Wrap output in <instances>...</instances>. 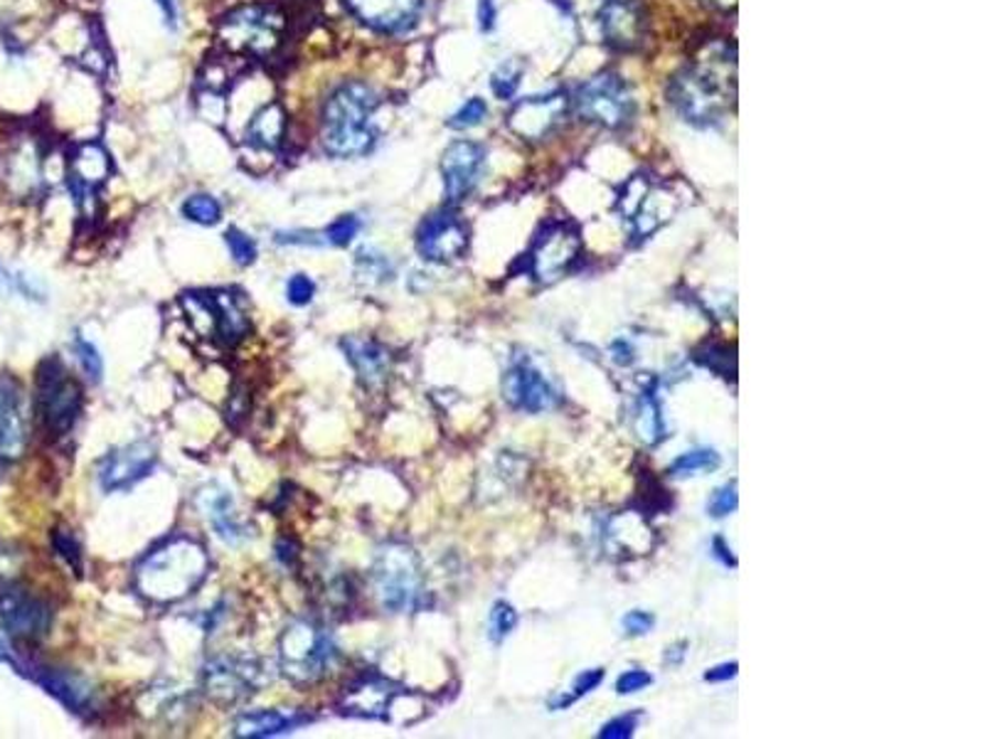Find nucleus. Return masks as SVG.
Wrapping results in <instances>:
<instances>
[{"mask_svg":"<svg viewBox=\"0 0 985 739\" xmlns=\"http://www.w3.org/2000/svg\"><path fill=\"white\" fill-rule=\"evenodd\" d=\"M156 447L151 441H133L111 451L99 467V483L106 493L131 489L156 467Z\"/></svg>","mask_w":985,"mask_h":739,"instance_id":"nucleus-17","label":"nucleus"},{"mask_svg":"<svg viewBox=\"0 0 985 739\" xmlns=\"http://www.w3.org/2000/svg\"><path fill=\"white\" fill-rule=\"evenodd\" d=\"M180 303L193 331L207 341L237 345L251 329L245 303L232 291H193L185 293Z\"/></svg>","mask_w":985,"mask_h":739,"instance_id":"nucleus-7","label":"nucleus"},{"mask_svg":"<svg viewBox=\"0 0 985 739\" xmlns=\"http://www.w3.org/2000/svg\"><path fill=\"white\" fill-rule=\"evenodd\" d=\"M52 547H55V553L65 559L69 567L77 569V575L82 572V550L72 531H67V527H57V531L52 533Z\"/></svg>","mask_w":985,"mask_h":739,"instance_id":"nucleus-37","label":"nucleus"},{"mask_svg":"<svg viewBox=\"0 0 985 739\" xmlns=\"http://www.w3.org/2000/svg\"><path fill=\"white\" fill-rule=\"evenodd\" d=\"M360 23L377 33H405L417 23L421 0H341Z\"/></svg>","mask_w":985,"mask_h":739,"instance_id":"nucleus-21","label":"nucleus"},{"mask_svg":"<svg viewBox=\"0 0 985 739\" xmlns=\"http://www.w3.org/2000/svg\"><path fill=\"white\" fill-rule=\"evenodd\" d=\"M286 126H289V119L279 101L261 104L247 121V143L259 151H277L286 139Z\"/></svg>","mask_w":985,"mask_h":739,"instance_id":"nucleus-27","label":"nucleus"},{"mask_svg":"<svg viewBox=\"0 0 985 739\" xmlns=\"http://www.w3.org/2000/svg\"><path fill=\"white\" fill-rule=\"evenodd\" d=\"M739 508V493H737V481L722 485V489L713 493V499L707 503V513L713 517H727L732 515Z\"/></svg>","mask_w":985,"mask_h":739,"instance_id":"nucleus-40","label":"nucleus"},{"mask_svg":"<svg viewBox=\"0 0 985 739\" xmlns=\"http://www.w3.org/2000/svg\"><path fill=\"white\" fill-rule=\"evenodd\" d=\"M261 685V665L245 656H217L203 671V690L207 698L232 707L247 700Z\"/></svg>","mask_w":985,"mask_h":739,"instance_id":"nucleus-12","label":"nucleus"},{"mask_svg":"<svg viewBox=\"0 0 985 739\" xmlns=\"http://www.w3.org/2000/svg\"><path fill=\"white\" fill-rule=\"evenodd\" d=\"M737 668H739L737 663H722V665H717V668L707 671V673H705V681H707V683H725V681H732L735 675H737Z\"/></svg>","mask_w":985,"mask_h":739,"instance_id":"nucleus-46","label":"nucleus"},{"mask_svg":"<svg viewBox=\"0 0 985 739\" xmlns=\"http://www.w3.org/2000/svg\"><path fill=\"white\" fill-rule=\"evenodd\" d=\"M277 553H279V557L283 559L286 565H293V563H296V557H299V553H296V545L289 543V540H281V543L277 545Z\"/></svg>","mask_w":985,"mask_h":739,"instance_id":"nucleus-51","label":"nucleus"},{"mask_svg":"<svg viewBox=\"0 0 985 739\" xmlns=\"http://www.w3.org/2000/svg\"><path fill=\"white\" fill-rule=\"evenodd\" d=\"M619 213L629 222L633 237L645 239L677 213V197L668 188L643 175H633L619 195Z\"/></svg>","mask_w":985,"mask_h":739,"instance_id":"nucleus-10","label":"nucleus"},{"mask_svg":"<svg viewBox=\"0 0 985 739\" xmlns=\"http://www.w3.org/2000/svg\"><path fill=\"white\" fill-rule=\"evenodd\" d=\"M343 351L365 389H370V393H379V389L387 385L392 357L383 343H377L373 338L365 335H347L343 341Z\"/></svg>","mask_w":985,"mask_h":739,"instance_id":"nucleus-26","label":"nucleus"},{"mask_svg":"<svg viewBox=\"0 0 985 739\" xmlns=\"http://www.w3.org/2000/svg\"><path fill=\"white\" fill-rule=\"evenodd\" d=\"M30 678L40 683L50 695H55V698L62 705H67L72 713L77 715L97 713L99 707L97 690H94V685L89 681H84L82 675L62 668H47V665H33Z\"/></svg>","mask_w":985,"mask_h":739,"instance_id":"nucleus-24","label":"nucleus"},{"mask_svg":"<svg viewBox=\"0 0 985 739\" xmlns=\"http://www.w3.org/2000/svg\"><path fill=\"white\" fill-rule=\"evenodd\" d=\"M156 6L161 8L165 25L171 28V30H175L178 28V3H175V0H156Z\"/></svg>","mask_w":985,"mask_h":739,"instance_id":"nucleus-48","label":"nucleus"},{"mask_svg":"<svg viewBox=\"0 0 985 739\" xmlns=\"http://www.w3.org/2000/svg\"><path fill=\"white\" fill-rule=\"evenodd\" d=\"M225 245L229 249L232 259H235L237 264H242V267H249V264L257 259V242H254L249 235H245V232L237 229V227L227 229Z\"/></svg>","mask_w":985,"mask_h":739,"instance_id":"nucleus-36","label":"nucleus"},{"mask_svg":"<svg viewBox=\"0 0 985 739\" xmlns=\"http://www.w3.org/2000/svg\"><path fill=\"white\" fill-rule=\"evenodd\" d=\"M197 505L200 511H203L205 521L212 525V531H215L225 543H239L249 535V527L245 523V517L239 515L235 495L227 489H222V485L217 483L205 485V489L197 493Z\"/></svg>","mask_w":985,"mask_h":739,"instance_id":"nucleus-25","label":"nucleus"},{"mask_svg":"<svg viewBox=\"0 0 985 739\" xmlns=\"http://www.w3.org/2000/svg\"><path fill=\"white\" fill-rule=\"evenodd\" d=\"M283 10L271 3H247L220 18L217 40L229 55L271 57L286 38Z\"/></svg>","mask_w":985,"mask_h":739,"instance_id":"nucleus-5","label":"nucleus"},{"mask_svg":"<svg viewBox=\"0 0 985 739\" xmlns=\"http://www.w3.org/2000/svg\"><path fill=\"white\" fill-rule=\"evenodd\" d=\"M313 293H315V283L311 277H306V274H296V277H291L289 283H286V299H289L293 306L311 303Z\"/></svg>","mask_w":985,"mask_h":739,"instance_id":"nucleus-43","label":"nucleus"},{"mask_svg":"<svg viewBox=\"0 0 985 739\" xmlns=\"http://www.w3.org/2000/svg\"><path fill=\"white\" fill-rule=\"evenodd\" d=\"M567 111L565 94H543V97L521 99L507 114L511 131L525 141H543Z\"/></svg>","mask_w":985,"mask_h":739,"instance_id":"nucleus-19","label":"nucleus"},{"mask_svg":"<svg viewBox=\"0 0 985 739\" xmlns=\"http://www.w3.org/2000/svg\"><path fill=\"white\" fill-rule=\"evenodd\" d=\"M28 449V417L23 389L13 377L0 375V457L15 461Z\"/></svg>","mask_w":985,"mask_h":739,"instance_id":"nucleus-22","label":"nucleus"},{"mask_svg":"<svg viewBox=\"0 0 985 739\" xmlns=\"http://www.w3.org/2000/svg\"><path fill=\"white\" fill-rule=\"evenodd\" d=\"M719 463H722V457L713 449H695L681 453L673 463L668 473L673 479H690V476H703V473L717 471Z\"/></svg>","mask_w":985,"mask_h":739,"instance_id":"nucleus-30","label":"nucleus"},{"mask_svg":"<svg viewBox=\"0 0 985 739\" xmlns=\"http://www.w3.org/2000/svg\"><path fill=\"white\" fill-rule=\"evenodd\" d=\"M601 681H603V671H601V668L585 671L581 675H577L575 685H571L567 695H563V698H559V700L555 703V707H559V710H565V707L575 705L579 698H585L587 693H591L595 688H599V683H601Z\"/></svg>","mask_w":985,"mask_h":739,"instance_id":"nucleus-38","label":"nucleus"},{"mask_svg":"<svg viewBox=\"0 0 985 739\" xmlns=\"http://www.w3.org/2000/svg\"><path fill=\"white\" fill-rule=\"evenodd\" d=\"M111 171V158L97 141H87L74 148L69 156V188L82 207L92 203L97 190L109 181Z\"/></svg>","mask_w":985,"mask_h":739,"instance_id":"nucleus-23","label":"nucleus"},{"mask_svg":"<svg viewBox=\"0 0 985 739\" xmlns=\"http://www.w3.org/2000/svg\"><path fill=\"white\" fill-rule=\"evenodd\" d=\"M0 624L18 643H38L50 633L52 607L18 585L0 591Z\"/></svg>","mask_w":985,"mask_h":739,"instance_id":"nucleus-13","label":"nucleus"},{"mask_svg":"<svg viewBox=\"0 0 985 739\" xmlns=\"http://www.w3.org/2000/svg\"><path fill=\"white\" fill-rule=\"evenodd\" d=\"M633 429L635 437L643 443H649V447H655V443L665 439V419L659 399H655V389H645L639 397V403H635Z\"/></svg>","mask_w":985,"mask_h":739,"instance_id":"nucleus-29","label":"nucleus"},{"mask_svg":"<svg viewBox=\"0 0 985 739\" xmlns=\"http://www.w3.org/2000/svg\"><path fill=\"white\" fill-rule=\"evenodd\" d=\"M485 168V148L475 141H453L441 158V175H443V193L449 203H461V200L473 193L479 185Z\"/></svg>","mask_w":985,"mask_h":739,"instance_id":"nucleus-16","label":"nucleus"},{"mask_svg":"<svg viewBox=\"0 0 985 739\" xmlns=\"http://www.w3.org/2000/svg\"><path fill=\"white\" fill-rule=\"evenodd\" d=\"M74 353H77V361L84 370V375H87L92 383H99L104 375V363L97 347H94L84 335H77L74 338Z\"/></svg>","mask_w":985,"mask_h":739,"instance_id":"nucleus-35","label":"nucleus"},{"mask_svg":"<svg viewBox=\"0 0 985 739\" xmlns=\"http://www.w3.org/2000/svg\"><path fill=\"white\" fill-rule=\"evenodd\" d=\"M183 215L197 225L212 227L222 219V205L212 195H193L183 203Z\"/></svg>","mask_w":985,"mask_h":739,"instance_id":"nucleus-31","label":"nucleus"},{"mask_svg":"<svg viewBox=\"0 0 985 739\" xmlns=\"http://www.w3.org/2000/svg\"><path fill=\"white\" fill-rule=\"evenodd\" d=\"M521 77H523V67L521 62H503L501 67L493 72L491 77V89L497 99L511 101L515 97L517 87H521Z\"/></svg>","mask_w":985,"mask_h":739,"instance_id":"nucleus-32","label":"nucleus"},{"mask_svg":"<svg viewBox=\"0 0 985 739\" xmlns=\"http://www.w3.org/2000/svg\"><path fill=\"white\" fill-rule=\"evenodd\" d=\"M599 25L607 45L613 50H635L645 38V13L639 0H603Z\"/></svg>","mask_w":985,"mask_h":739,"instance_id":"nucleus-20","label":"nucleus"},{"mask_svg":"<svg viewBox=\"0 0 985 739\" xmlns=\"http://www.w3.org/2000/svg\"><path fill=\"white\" fill-rule=\"evenodd\" d=\"M402 688L383 678V675H363L351 688H345L341 698V713L351 717H367V720H389Z\"/></svg>","mask_w":985,"mask_h":739,"instance_id":"nucleus-18","label":"nucleus"},{"mask_svg":"<svg viewBox=\"0 0 985 739\" xmlns=\"http://www.w3.org/2000/svg\"><path fill=\"white\" fill-rule=\"evenodd\" d=\"M505 403L525 415H539L557 405V389L529 355H513L503 375Z\"/></svg>","mask_w":985,"mask_h":739,"instance_id":"nucleus-14","label":"nucleus"},{"mask_svg":"<svg viewBox=\"0 0 985 739\" xmlns=\"http://www.w3.org/2000/svg\"><path fill=\"white\" fill-rule=\"evenodd\" d=\"M357 274L365 277L370 283H383L392 277V267L387 257L377 255L373 249H363L357 255Z\"/></svg>","mask_w":985,"mask_h":739,"instance_id":"nucleus-34","label":"nucleus"},{"mask_svg":"<svg viewBox=\"0 0 985 739\" xmlns=\"http://www.w3.org/2000/svg\"><path fill=\"white\" fill-rule=\"evenodd\" d=\"M417 249L427 261H457L469 249V227L451 210H439L419 225Z\"/></svg>","mask_w":985,"mask_h":739,"instance_id":"nucleus-15","label":"nucleus"},{"mask_svg":"<svg viewBox=\"0 0 985 739\" xmlns=\"http://www.w3.org/2000/svg\"><path fill=\"white\" fill-rule=\"evenodd\" d=\"M479 20H481V30H493L495 25V3L493 0H481L479 3Z\"/></svg>","mask_w":985,"mask_h":739,"instance_id":"nucleus-47","label":"nucleus"},{"mask_svg":"<svg viewBox=\"0 0 985 739\" xmlns=\"http://www.w3.org/2000/svg\"><path fill=\"white\" fill-rule=\"evenodd\" d=\"M301 722H306V717L296 715V713H277V710H259V713H249L242 715L237 725H235V735L237 737H274L281 735L291 727H299Z\"/></svg>","mask_w":985,"mask_h":739,"instance_id":"nucleus-28","label":"nucleus"},{"mask_svg":"<svg viewBox=\"0 0 985 739\" xmlns=\"http://www.w3.org/2000/svg\"><path fill=\"white\" fill-rule=\"evenodd\" d=\"M210 555L205 545L190 535L168 537L153 547L133 572V587L153 604H175L205 582Z\"/></svg>","mask_w":985,"mask_h":739,"instance_id":"nucleus-1","label":"nucleus"},{"mask_svg":"<svg viewBox=\"0 0 985 739\" xmlns=\"http://www.w3.org/2000/svg\"><path fill=\"white\" fill-rule=\"evenodd\" d=\"M338 656L331 631L313 619H296L279 641L281 673L296 685H313L331 673Z\"/></svg>","mask_w":985,"mask_h":739,"instance_id":"nucleus-6","label":"nucleus"},{"mask_svg":"<svg viewBox=\"0 0 985 739\" xmlns=\"http://www.w3.org/2000/svg\"><path fill=\"white\" fill-rule=\"evenodd\" d=\"M82 411V387L57 357L38 370V415L52 437H65Z\"/></svg>","mask_w":985,"mask_h":739,"instance_id":"nucleus-9","label":"nucleus"},{"mask_svg":"<svg viewBox=\"0 0 985 739\" xmlns=\"http://www.w3.org/2000/svg\"><path fill=\"white\" fill-rule=\"evenodd\" d=\"M370 579L377 604L389 614L417 611L427 601L419 555L405 543H385L379 547Z\"/></svg>","mask_w":985,"mask_h":739,"instance_id":"nucleus-4","label":"nucleus"},{"mask_svg":"<svg viewBox=\"0 0 985 739\" xmlns=\"http://www.w3.org/2000/svg\"><path fill=\"white\" fill-rule=\"evenodd\" d=\"M713 547H715V555L722 559V563L727 565V567H737V557L732 555V550H729V547L725 545V540L722 537H717V540L713 543Z\"/></svg>","mask_w":985,"mask_h":739,"instance_id":"nucleus-49","label":"nucleus"},{"mask_svg":"<svg viewBox=\"0 0 985 739\" xmlns=\"http://www.w3.org/2000/svg\"><path fill=\"white\" fill-rule=\"evenodd\" d=\"M707 3H713L717 8H729V6H735V0H707Z\"/></svg>","mask_w":985,"mask_h":739,"instance_id":"nucleus-52","label":"nucleus"},{"mask_svg":"<svg viewBox=\"0 0 985 739\" xmlns=\"http://www.w3.org/2000/svg\"><path fill=\"white\" fill-rule=\"evenodd\" d=\"M357 232H360V219L355 215H343L325 229V242H331L335 247H347L357 237Z\"/></svg>","mask_w":985,"mask_h":739,"instance_id":"nucleus-41","label":"nucleus"},{"mask_svg":"<svg viewBox=\"0 0 985 739\" xmlns=\"http://www.w3.org/2000/svg\"><path fill=\"white\" fill-rule=\"evenodd\" d=\"M517 626V611L507 601H495L489 619V636L491 641H505Z\"/></svg>","mask_w":985,"mask_h":739,"instance_id":"nucleus-33","label":"nucleus"},{"mask_svg":"<svg viewBox=\"0 0 985 739\" xmlns=\"http://www.w3.org/2000/svg\"><path fill=\"white\" fill-rule=\"evenodd\" d=\"M649 685H653V675H651V673H645V671H641V668H633V671L623 673L621 678L617 681V693H619V695L641 693V690L649 688Z\"/></svg>","mask_w":985,"mask_h":739,"instance_id":"nucleus-44","label":"nucleus"},{"mask_svg":"<svg viewBox=\"0 0 985 739\" xmlns=\"http://www.w3.org/2000/svg\"><path fill=\"white\" fill-rule=\"evenodd\" d=\"M639 722H641V713L619 715V717H613L611 722H607V725L601 727L599 737L601 739H629V737H633Z\"/></svg>","mask_w":985,"mask_h":739,"instance_id":"nucleus-42","label":"nucleus"},{"mask_svg":"<svg viewBox=\"0 0 985 739\" xmlns=\"http://www.w3.org/2000/svg\"><path fill=\"white\" fill-rule=\"evenodd\" d=\"M571 107L579 119L603 126V129H623L633 119L635 104L629 84L611 72L579 84L571 94Z\"/></svg>","mask_w":985,"mask_h":739,"instance_id":"nucleus-8","label":"nucleus"},{"mask_svg":"<svg viewBox=\"0 0 985 739\" xmlns=\"http://www.w3.org/2000/svg\"><path fill=\"white\" fill-rule=\"evenodd\" d=\"M735 97V60L727 50H709V57L685 67L671 79L668 101L693 126H713Z\"/></svg>","mask_w":985,"mask_h":739,"instance_id":"nucleus-3","label":"nucleus"},{"mask_svg":"<svg viewBox=\"0 0 985 739\" xmlns=\"http://www.w3.org/2000/svg\"><path fill=\"white\" fill-rule=\"evenodd\" d=\"M485 114H489V107H485L483 99L475 97V99L465 101L463 107L451 116L449 126H451V129H457V131L473 129V126H479L485 119Z\"/></svg>","mask_w":985,"mask_h":739,"instance_id":"nucleus-39","label":"nucleus"},{"mask_svg":"<svg viewBox=\"0 0 985 739\" xmlns=\"http://www.w3.org/2000/svg\"><path fill=\"white\" fill-rule=\"evenodd\" d=\"M613 361H617L619 365H629L631 361H633V347L629 345V343H623V341H619V343H613Z\"/></svg>","mask_w":985,"mask_h":739,"instance_id":"nucleus-50","label":"nucleus"},{"mask_svg":"<svg viewBox=\"0 0 985 739\" xmlns=\"http://www.w3.org/2000/svg\"><path fill=\"white\" fill-rule=\"evenodd\" d=\"M581 237L571 222H553L539 232L527 257V274L539 283L557 281L579 259Z\"/></svg>","mask_w":985,"mask_h":739,"instance_id":"nucleus-11","label":"nucleus"},{"mask_svg":"<svg viewBox=\"0 0 985 739\" xmlns=\"http://www.w3.org/2000/svg\"><path fill=\"white\" fill-rule=\"evenodd\" d=\"M377 94L365 82H343L328 94L321 107V143L335 158H355L373 151L377 131L373 116Z\"/></svg>","mask_w":985,"mask_h":739,"instance_id":"nucleus-2","label":"nucleus"},{"mask_svg":"<svg viewBox=\"0 0 985 739\" xmlns=\"http://www.w3.org/2000/svg\"><path fill=\"white\" fill-rule=\"evenodd\" d=\"M653 626L655 619L649 611H631V614L623 617V631H627V636H645Z\"/></svg>","mask_w":985,"mask_h":739,"instance_id":"nucleus-45","label":"nucleus"}]
</instances>
